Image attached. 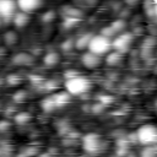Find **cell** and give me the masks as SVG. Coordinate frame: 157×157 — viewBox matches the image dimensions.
I'll list each match as a JSON object with an SVG mask.
<instances>
[{
    "label": "cell",
    "instance_id": "cell-1",
    "mask_svg": "<svg viewBox=\"0 0 157 157\" xmlns=\"http://www.w3.org/2000/svg\"><path fill=\"white\" fill-rule=\"evenodd\" d=\"M91 88V81L85 77L81 76L80 74H76L71 77L66 78L65 82V90L71 94V96H80L83 94L85 92H87Z\"/></svg>",
    "mask_w": 157,
    "mask_h": 157
},
{
    "label": "cell",
    "instance_id": "cell-2",
    "mask_svg": "<svg viewBox=\"0 0 157 157\" xmlns=\"http://www.w3.org/2000/svg\"><path fill=\"white\" fill-rule=\"evenodd\" d=\"M88 50L97 54V55H103L105 53H108L112 48V42H110V38L108 37H104L102 34H97V36H93L91 37L90 39V43H88Z\"/></svg>",
    "mask_w": 157,
    "mask_h": 157
},
{
    "label": "cell",
    "instance_id": "cell-3",
    "mask_svg": "<svg viewBox=\"0 0 157 157\" xmlns=\"http://www.w3.org/2000/svg\"><path fill=\"white\" fill-rule=\"evenodd\" d=\"M135 134H136L137 142H140L144 146L155 145L157 141V130H156V126L153 124L141 125Z\"/></svg>",
    "mask_w": 157,
    "mask_h": 157
},
{
    "label": "cell",
    "instance_id": "cell-4",
    "mask_svg": "<svg viewBox=\"0 0 157 157\" xmlns=\"http://www.w3.org/2000/svg\"><path fill=\"white\" fill-rule=\"evenodd\" d=\"M134 42V34L131 32H123L112 42V48L121 54L126 53Z\"/></svg>",
    "mask_w": 157,
    "mask_h": 157
},
{
    "label": "cell",
    "instance_id": "cell-5",
    "mask_svg": "<svg viewBox=\"0 0 157 157\" xmlns=\"http://www.w3.org/2000/svg\"><path fill=\"white\" fill-rule=\"evenodd\" d=\"M82 146L88 153H97L103 148V142H102L99 135L91 132V134H87L83 136Z\"/></svg>",
    "mask_w": 157,
    "mask_h": 157
},
{
    "label": "cell",
    "instance_id": "cell-6",
    "mask_svg": "<svg viewBox=\"0 0 157 157\" xmlns=\"http://www.w3.org/2000/svg\"><path fill=\"white\" fill-rule=\"evenodd\" d=\"M17 4L15 0H0V18H10L16 12Z\"/></svg>",
    "mask_w": 157,
    "mask_h": 157
},
{
    "label": "cell",
    "instance_id": "cell-7",
    "mask_svg": "<svg viewBox=\"0 0 157 157\" xmlns=\"http://www.w3.org/2000/svg\"><path fill=\"white\" fill-rule=\"evenodd\" d=\"M49 98L54 105V109H56V108H63L64 105H66L71 99V94L67 91H61V92H56L52 94Z\"/></svg>",
    "mask_w": 157,
    "mask_h": 157
},
{
    "label": "cell",
    "instance_id": "cell-8",
    "mask_svg": "<svg viewBox=\"0 0 157 157\" xmlns=\"http://www.w3.org/2000/svg\"><path fill=\"white\" fill-rule=\"evenodd\" d=\"M81 61H82L83 66L87 67V69H96V67H98L99 64H101L99 55H97V54H94V53H92V52H90V50L82 55Z\"/></svg>",
    "mask_w": 157,
    "mask_h": 157
},
{
    "label": "cell",
    "instance_id": "cell-9",
    "mask_svg": "<svg viewBox=\"0 0 157 157\" xmlns=\"http://www.w3.org/2000/svg\"><path fill=\"white\" fill-rule=\"evenodd\" d=\"M16 4L20 10L31 12L42 6V0H16Z\"/></svg>",
    "mask_w": 157,
    "mask_h": 157
},
{
    "label": "cell",
    "instance_id": "cell-10",
    "mask_svg": "<svg viewBox=\"0 0 157 157\" xmlns=\"http://www.w3.org/2000/svg\"><path fill=\"white\" fill-rule=\"evenodd\" d=\"M34 61V58L33 55H31L29 53H25V52H21L16 55H13L12 58V64L16 65V66H25V65H29Z\"/></svg>",
    "mask_w": 157,
    "mask_h": 157
},
{
    "label": "cell",
    "instance_id": "cell-11",
    "mask_svg": "<svg viewBox=\"0 0 157 157\" xmlns=\"http://www.w3.org/2000/svg\"><path fill=\"white\" fill-rule=\"evenodd\" d=\"M13 25L16 26V27H18V28H22V27H25V26H27L28 25V22H29V16H28V12H26V11H18V12H15L13 13Z\"/></svg>",
    "mask_w": 157,
    "mask_h": 157
},
{
    "label": "cell",
    "instance_id": "cell-12",
    "mask_svg": "<svg viewBox=\"0 0 157 157\" xmlns=\"http://www.w3.org/2000/svg\"><path fill=\"white\" fill-rule=\"evenodd\" d=\"M59 60H60V55L56 52H49L43 58V63L47 66H54L59 63Z\"/></svg>",
    "mask_w": 157,
    "mask_h": 157
},
{
    "label": "cell",
    "instance_id": "cell-13",
    "mask_svg": "<svg viewBox=\"0 0 157 157\" xmlns=\"http://www.w3.org/2000/svg\"><path fill=\"white\" fill-rule=\"evenodd\" d=\"M92 34L91 33H85V34H81L74 43H75V48L77 49H86L88 47V43H90V39H91Z\"/></svg>",
    "mask_w": 157,
    "mask_h": 157
},
{
    "label": "cell",
    "instance_id": "cell-14",
    "mask_svg": "<svg viewBox=\"0 0 157 157\" xmlns=\"http://www.w3.org/2000/svg\"><path fill=\"white\" fill-rule=\"evenodd\" d=\"M121 56H123V54L119 53V52H117V50L110 52V53L107 55V58H105V63H107L108 65H112V66L118 65V64L121 61Z\"/></svg>",
    "mask_w": 157,
    "mask_h": 157
},
{
    "label": "cell",
    "instance_id": "cell-15",
    "mask_svg": "<svg viewBox=\"0 0 157 157\" xmlns=\"http://www.w3.org/2000/svg\"><path fill=\"white\" fill-rule=\"evenodd\" d=\"M13 118H15V121H16L18 125H23V124H27V123L31 120L32 115H31L29 113H27V112H20V113H17Z\"/></svg>",
    "mask_w": 157,
    "mask_h": 157
},
{
    "label": "cell",
    "instance_id": "cell-16",
    "mask_svg": "<svg viewBox=\"0 0 157 157\" xmlns=\"http://www.w3.org/2000/svg\"><path fill=\"white\" fill-rule=\"evenodd\" d=\"M4 39H5V43L9 44V45H12L17 42V34L13 32V31H9L5 33L4 36Z\"/></svg>",
    "mask_w": 157,
    "mask_h": 157
},
{
    "label": "cell",
    "instance_id": "cell-17",
    "mask_svg": "<svg viewBox=\"0 0 157 157\" xmlns=\"http://www.w3.org/2000/svg\"><path fill=\"white\" fill-rule=\"evenodd\" d=\"M125 26H126V22H125L124 20H115V21L112 22V25H110V27L114 29L115 33L121 32V31L125 28Z\"/></svg>",
    "mask_w": 157,
    "mask_h": 157
},
{
    "label": "cell",
    "instance_id": "cell-18",
    "mask_svg": "<svg viewBox=\"0 0 157 157\" xmlns=\"http://www.w3.org/2000/svg\"><path fill=\"white\" fill-rule=\"evenodd\" d=\"M155 155H156V148H155L153 145H147L141 151V156L142 157H153Z\"/></svg>",
    "mask_w": 157,
    "mask_h": 157
},
{
    "label": "cell",
    "instance_id": "cell-19",
    "mask_svg": "<svg viewBox=\"0 0 157 157\" xmlns=\"http://www.w3.org/2000/svg\"><path fill=\"white\" fill-rule=\"evenodd\" d=\"M13 101L16 102V103H21V102H25L26 101V98H27V92L26 91H23V90H20V91H17L15 94H13Z\"/></svg>",
    "mask_w": 157,
    "mask_h": 157
},
{
    "label": "cell",
    "instance_id": "cell-20",
    "mask_svg": "<svg viewBox=\"0 0 157 157\" xmlns=\"http://www.w3.org/2000/svg\"><path fill=\"white\" fill-rule=\"evenodd\" d=\"M59 83L55 80H49V81H44L43 82V87L45 88V91H53L55 88H58Z\"/></svg>",
    "mask_w": 157,
    "mask_h": 157
},
{
    "label": "cell",
    "instance_id": "cell-21",
    "mask_svg": "<svg viewBox=\"0 0 157 157\" xmlns=\"http://www.w3.org/2000/svg\"><path fill=\"white\" fill-rule=\"evenodd\" d=\"M21 82V76L20 75H16V74H12V75H9L7 76V83L9 85H18Z\"/></svg>",
    "mask_w": 157,
    "mask_h": 157
},
{
    "label": "cell",
    "instance_id": "cell-22",
    "mask_svg": "<svg viewBox=\"0 0 157 157\" xmlns=\"http://www.w3.org/2000/svg\"><path fill=\"white\" fill-rule=\"evenodd\" d=\"M55 11H53V10H49V11H47L44 15H43V17H42V20H43V22H52L54 18H55Z\"/></svg>",
    "mask_w": 157,
    "mask_h": 157
},
{
    "label": "cell",
    "instance_id": "cell-23",
    "mask_svg": "<svg viewBox=\"0 0 157 157\" xmlns=\"http://www.w3.org/2000/svg\"><path fill=\"white\" fill-rule=\"evenodd\" d=\"M74 47H75V43H74V40H72V39H66V40L61 44V49H63V50H65V52L71 50Z\"/></svg>",
    "mask_w": 157,
    "mask_h": 157
},
{
    "label": "cell",
    "instance_id": "cell-24",
    "mask_svg": "<svg viewBox=\"0 0 157 157\" xmlns=\"http://www.w3.org/2000/svg\"><path fill=\"white\" fill-rule=\"evenodd\" d=\"M101 34H102V36H104V37L110 38V37H113V36L115 34V32H114V29H113L110 26H108V27H104V28L102 29Z\"/></svg>",
    "mask_w": 157,
    "mask_h": 157
},
{
    "label": "cell",
    "instance_id": "cell-25",
    "mask_svg": "<svg viewBox=\"0 0 157 157\" xmlns=\"http://www.w3.org/2000/svg\"><path fill=\"white\" fill-rule=\"evenodd\" d=\"M11 124L9 120H0V132H4V131H7L10 129Z\"/></svg>",
    "mask_w": 157,
    "mask_h": 157
},
{
    "label": "cell",
    "instance_id": "cell-26",
    "mask_svg": "<svg viewBox=\"0 0 157 157\" xmlns=\"http://www.w3.org/2000/svg\"><path fill=\"white\" fill-rule=\"evenodd\" d=\"M37 150L34 147H25V150L21 152V155H25V156H31V155H37Z\"/></svg>",
    "mask_w": 157,
    "mask_h": 157
},
{
    "label": "cell",
    "instance_id": "cell-27",
    "mask_svg": "<svg viewBox=\"0 0 157 157\" xmlns=\"http://www.w3.org/2000/svg\"><path fill=\"white\" fill-rule=\"evenodd\" d=\"M128 5H130V6H134V5H136V4H139V1L140 0H124Z\"/></svg>",
    "mask_w": 157,
    "mask_h": 157
},
{
    "label": "cell",
    "instance_id": "cell-28",
    "mask_svg": "<svg viewBox=\"0 0 157 157\" xmlns=\"http://www.w3.org/2000/svg\"><path fill=\"white\" fill-rule=\"evenodd\" d=\"M0 26H1V18H0Z\"/></svg>",
    "mask_w": 157,
    "mask_h": 157
}]
</instances>
